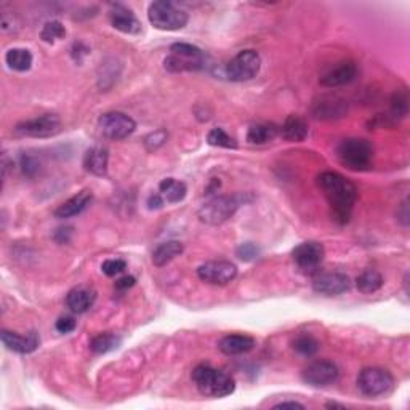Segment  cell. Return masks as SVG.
Here are the masks:
<instances>
[{"instance_id":"5","label":"cell","mask_w":410,"mask_h":410,"mask_svg":"<svg viewBox=\"0 0 410 410\" xmlns=\"http://www.w3.org/2000/svg\"><path fill=\"white\" fill-rule=\"evenodd\" d=\"M149 23L160 31H178L188 23V13L169 0H158L149 5Z\"/></svg>"},{"instance_id":"42","label":"cell","mask_w":410,"mask_h":410,"mask_svg":"<svg viewBox=\"0 0 410 410\" xmlns=\"http://www.w3.org/2000/svg\"><path fill=\"white\" fill-rule=\"evenodd\" d=\"M305 409L303 404H300V402H281V404H277V406H274V409Z\"/></svg>"},{"instance_id":"32","label":"cell","mask_w":410,"mask_h":410,"mask_svg":"<svg viewBox=\"0 0 410 410\" xmlns=\"http://www.w3.org/2000/svg\"><path fill=\"white\" fill-rule=\"evenodd\" d=\"M293 350L305 357H311L317 353L319 343L313 337H309V335H300L295 342H293Z\"/></svg>"},{"instance_id":"38","label":"cell","mask_w":410,"mask_h":410,"mask_svg":"<svg viewBox=\"0 0 410 410\" xmlns=\"http://www.w3.org/2000/svg\"><path fill=\"white\" fill-rule=\"evenodd\" d=\"M77 326V322L74 317L71 316H65V317H60V319L56 321V331L60 332V333H69V332H72L74 328H76Z\"/></svg>"},{"instance_id":"13","label":"cell","mask_w":410,"mask_h":410,"mask_svg":"<svg viewBox=\"0 0 410 410\" xmlns=\"http://www.w3.org/2000/svg\"><path fill=\"white\" fill-rule=\"evenodd\" d=\"M338 367L331 361H314L305 367L303 380L311 386H328L338 380Z\"/></svg>"},{"instance_id":"27","label":"cell","mask_w":410,"mask_h":410,"mask_svg":"<svg viewBox=\"0 0 410 410\" xmlns=\"http://www.w3.org/2000/svg\"><path fill=\"white\" fill-rule=\"evenodd\" d=\"M5 61L10 69L16 72H26L32 66V55L26 49H11L5 55Z\"/></svg>"},{"instance_id":"28","label":"cell","mask_w":410,"mask_h":410,"mask_svg":"<svg viewBox=\"0 0 410 410\" xmlns=\"http://www.w3.org/2000/svg\"><path fill=\"white\" fill-rule=\"evenodd\" d=\"M277 136V127L273 124L252 125L247 132V141L250 144H264Z\"/></svg>"},{"instance_id":"34","label":"cell","mask_w":410,"mask_h":410,"mask_svg":"<svg viewBox=\"0 0 410 410\" xmlns=\"http://www.w3.org/2000/svg\"><path fill=\"white\" fill-rule=\"evenodd\" d=\"M125 268H127V263L124 262V260H120V258H109V260H106L105 263L101 264L103 273H105L109 277H114V276H117L120 273H124Z\"/></svg>"},{"instance_id":"10","label":"cell","mask_w":410,"mask_h":410,"mask_svg":"<svg viewBox=\"0 0 410 410\" xmlns=\"http://www.w3.org/2000/svg\"><path fill=\"white\" fill-rule=\"evenodd\" d=\"M16 134L31 138H49L61 132V119L56 114H45L40 117L25 120L16 125Z\"/></svg>"},{"instance_id":"37","label":"cell","mask_w":410,"mask_h":410,"mask_svg":"<svg viewBox=\"0 0 410 410\" xmlns=\"http://www.w3.org/2000/svg\"><path fill=\"white\" fill-rule=\"evenodd\" d=\"M238 257L241 260H244V262H250V260L258 257V247L250 244V242H247V244H242L238 248Z\"/></svg>"},{"instance_id":"7","label":"cell","mask_w":410,"mask_h":410,"mask_svg":"<svg viewBox=\"0 0 410 410\" xmlns=\"http://www.w3.org/2000/svg\"><path fill=\"white\" fill-rule=\"evenodd\" d=\"M395 378L392 375L385 371V369L378 367H367L359 373L357 377V388L364 396L377 397L388 392L392 388Z\"/></svg>"},{"instance_id":"8","label":"cell","mask_w":410,"mask_h":410,"mask_svg":"<svg viewBox=\"0 0 410 410\" xmlns=\"http://www.w3.org/2000/svg\"><path fill=\"white\" fill-rule=\"evenodd\" d=\"M262 58L255 50H242L229 61L226 66V74L234 82H245L252 80L260 72Z\"/></svg>"},{"instance_id":"39","label":"cell","mask_w":410,"mask_h":410,"mask_svg":"<svg viewBox=\"0 0 410 410\" xmlns=\"http://www.w3.org/2000/svg\"><path fill=\"white\" fill-rule=\"evenodd\" d=\"M135 286V277L134 276H124L119 281H115V288L117 290H127V288Z\"/></svg>"},{"instance_id":"26","label":"cell","mask_w":410,"mask_h":410,"mask_svg":"<svg viewBox=\"0 0 410 410\" xmlns=\"http://www.w3.org/2000/svg\"><path fill=\"white\" fill-rule=\"evenodd\" d=\"M120 343H122V338H120L119 335L105 332L91 338L90 350H91V353H95V354H106V353H111V351L114 350H117Z\"/></svg>"},{"instance_id":"23","label":"cell","mask_w":410,"mask_h":410,"mask_svg":"<svg viewBox=\"0 0 410 410\" xmlns=\"http://www.w3.org/2000/svg\"><path fill=\"white\" fill-rule=\"evenodd\" d=\"M183 253V244L178 241H167L159 244L153 252V263L154 267L162 268L169 264L172 260H175L178 255Z\"/></svg>"},{"instance_id":"4","label":"cell","mask_w":410,"mask_h":410,"mask_svg":"<svg viewBox=\"0 0 410 410\" xmlns=\"http://www.w3.org/2000/svg\"><path fill=\"white\" fill-rule=\"evenodd\" d=\"M337 155L345 167L350 170L362 172L367 170L372 165L373 158V148L367 140H361V138H348L340 143L337 149Z\"/></svg>"},{"instance_id":"25","label":"cell","mask_w":410,"mask_h":410,"mask_svg":"<svg viewBox=\"0 0 410 410\" xmlns=\"http://www.w3.org/2000/svg\"><path fill=\"white\" fill-rule=\"evenodd\" d=\"M188 188L183 181H178L175 178H165L159 184V194L162 196L167 204H178L186 198Z\"/></svg>"},{"instance_id":"19","label":"cell","mask_w":410,"mask_h":410,"mask_svg":"<svg viewBox=\"0 0 410 410\" xmlns=\"http://www.w3.org/2000/svg\"><path fill=\"white\" fill-rule=\"evenodd\" d=\"M91 200H94V194H91V191H87V189H84V191H80L76 196H72L71 199L63 202V204L55 210V217L61 218V219L77 217L84 210L89 209Z\"/></svg>"},{"instance_id":"20","label":"cell","mask_w":410,"mask_h":410,"mask_svg":"<svg viewBox=\"0 0 410 410\" xmlns=\"http://www.w3.org/2000/svg\"><path fill=\"white\" fill-rule=\"evenodd\" d=\"M96 300L95 290H91L89 287H76L68 293L66 305L72 313L84 314L94 306Z\"/></svg>"},{"instance_id":"14","label":"cell","mask_w":410,"mask_h":410,"mask_svg":"<svg viewBox=\"0 0 410 410\" xmlns=\"http://www.w3.org/2000/svg\"><path fill=\"white\" fill-rule=\"evenodd\" d=\"M314 292L326 297H337L351 288V279L343 273H326L317 276L313 282Z\"/></svg>"},{"instance_id":"36","label":"cell","mask_w":410,"mask_h":410,"mask_svg":"<svg viewBox=\"0 0 410 410\" xmlns=\"http://www.w3.org/2000/svg\"><path fill=\"white\" fill-rule=\"evenodd\" d=\"M165 141H167V132L164 130H158L144 138V144H146V148L149 149V151H155V149H159Z\"/></svg>"},{"instance_id":"33","label":"cell","mask_w":410,"mask_h":410,"mask_svg":"<svg viewBox=\"0 0 410 410\" xmlns=\"http://www.w3.org/2000/svg\"><path fill=\"white\" fill-rule=\"evenodd\" d=\"M207 141L212 146H218V148H226V149H234L238 144L231 138L226 132L223 129H213L209 132V135H207Z\"/></svg>"},{"instance_id":"18","label":"cell","mask_w":410,"mask_h":410,"mask_svg":"<svg viewBox=\"0 0 410 410\" xmlns=\"http://www.w3.org/2000/svg\"><path fill=\"white\" fill-rule=\"evenodd\" d=\"M111 23L117 31L124 34H132V36H135V34L141 32V23L138 21V18L134 15V11H132L130 8H127L125 5H120V4L113 5Z\"/></svg>"},{"instance_id":"12","label":"cell","mask_w":410,"mask_h":410,"mask_svg":"<svg viewBox=\"0 0 410 410\" xmlns=\"http://www.w3.org/2000/svg\"><path fill=\"white\" fill-rule=\"evenodd\" d=\"M198 276L200 281L212 286H226L238 276V268L234 263L218 260V262H207L199 267Z\"/></svg>"},{"instance_id":"11","label":"cell","mask_w":410,"mask_h":410,"mask_svg":"<svg viewBox=\"0 0 410 410\" xmlns=\"http://www.w3.org/2000/svg\"><path fill=\"white\" fill-rule=\"evenodd\" d=\"M324 245L319 242L309 241L303 242V244L293 248L292 257L297 267L303 271V273H316L317 268L321 267L322 260H324Z\"/></svg>"},{"instance_id":"15","label":"cell","mask_w":410,"mask_h":410,"mask_svg":"<svg viewBox=\"0 0 410 410\" xmlns=\"http://www.w3.org/2000/svg\"><path fill=\"white\" fill-rule=\"evenodd\" d=\"M348 111L346 108V103L338 96H321L319 100H316L313 103V108H311V113L316 119L321 120H333V119H342L343 115Z\"/></svg>"},{"instance_id":"30","label":"cell","mask_w":410,"mask_h":410,"mask_svg":"<svg viewBox=\"0 0 410 410\" xmlns=\"http://www.w3.org/2000/svg\"><path fill=\"white\" fill-rule=\"evenodd\" d=\"M409 113V94L407 90H397L391 98V114L395 119L406 117Z\"/></svg>"},{"instance_id":"41","label":"cell","mask_w":410,"mask_h":410,"mask_svg":"<svg viewBox=\"0 0 410 410\" xmlns=\"http://www.w3.org/2000/svg\"><path fill=\"white\" fill-rule=\"evenodd\" d=\"M165 204V200L164 198L160 194H153V196H149V199H148V207L149 209H160Z\"/></svg>"},{"instance_id":"35","label":"cell","mask_w":410,"mask_h":410,"mask_svg":"<svg viewBox=\"0 0 410 410\" xmlns=\"http://www.w3.org/2000/svg\"><path fill=\"white\" fill-rule=\"evenodd\" d=\"M40 169L39 160L31 154H23L21 155V170L26 177H34Z\"/></svg>"},{"instance_id":"29","label":"cell","mask_w":410,"mask_h":410,"mask_svg":"<svg viewBox=\"0 0 410 410\" xmlns=\"http://www.w3.org/2000/svg\"><path fill=\"white\" fill-rule=\"evenodd\" d=\"M356 286H357V288H359V292L369 295V293H373V292H377V290H380V288H382L383 276L375 269H367V271H364L362 274L357 276Z\"/></svg>"},{"instance_id":"1","label":"cell","mask_w":410,"mask_h":410,"mask_svg":"<svg viewBox=\"0 0 410 410\" xmlns=\"http://www.w3.org/2000/svg\"><path fill=\"white\" fill-rule=\"evenodd\" d=\"M317 184L331 205L335 219L348 223L357 200V189L348 178L337 172H324L317 177Z\"/></svg>"},{"instance_id":"2","label":"cell","mask_w":410,"mask_h":410,"mask_svg":"<svg viewBox=\"0 0 410 410\" xmlns=\"http://www.w3.org/2000/svg\"><path fill=\"white\" fill-rule=\"evenodd\" d=\"M193 382L200 395L207 397H226L236 390L234 378L210 366H198L193 371Z\"/></svg>"},{"instance_id":"9","label":"cell","mask_w":410,"mask_h":410,"mask_svg":"<svg viewBox=\"0 0 410 410\" xmlns=\"http://www.w3.org/2000/svg\"><path fill=\"white\" fill-rule=\"evenodd\" d=\"M98 129L108 140L119 141L134 134L136 124L130 115L124 113H106L98 119Z\"/></svg>"},{"instance_id":"21","label":"cell","mask_w":410,"mask_h":410,"mask_svg":"<svg viewBox=\"0 0 410 410\" xmlns=\"http://www.w3.org/2000/svg\"><path fill=\"white\" fill-rule=\"evenodd\" d=\"M255 346V340L248 335H226L219 340L218 348L226 356H239L248 353Z\"/></svg>"},{"instance_id":"3","label":"cell","mask_w":410,"mask_h":410,"mask_svg":"<svg viewBox=\"0 0 410 410\" xmlns=\"http://www.w3.org/2000/svg\"><path fill=\"white\" fill-rule=\"evenodd\" d=\"M169 51V56L164 60L167 71L191 72L202 71V69L207 68V55L196 45L178 42L173 44Z\"/></svg>"},{"instance_id":"16","label":"cell","mask_w":410,"mask_h":410,"mask_svg":"<svg viewBox=\"0 0 410 410\" xmlns=\"http://www.w3.org/2000/svg\"><path fill=\"white\" fill-rule=\"evenodd\" d=\"M356 77H357L356 63L342 61L321 77V85L328 87V89H335V87H343L351 84Z\"/></svg>"},{"instance_id":"31","label":"cell","mask_w":410,"mask_h":410,"mask_svg":"<svg viewBox=\"0 0 410 410\" xmlns=\"http://www.w3.org/2000/svg\"><path fill=\"white\" fill-rule=\"evenodd\" d=\"M65 36H66L65 26L56 20L45 23L42 32H40V37H42L44 42H47V44H53L56 42V40L65 39Z\"/></svg>"},{"instance_id":"40","label":"cell","mask_w":410,"mask_h":410,"mask_svg":"<svg viewBox=\"0 0 410 410\" xmlns=\"http://www.w3.org/2000/svg\"><path fill=\"white\" fill-rule=\"evenodd\" d=\"M397 219H399L404 226H409V200L402 202L401 210L397 212Z\"/></svg>"},{"instance_id":"22","label":"cell","mask_w":410,"mask_h":410,"mask_svg":"<svg viewBox=\"0 0 410 410\" xmlns=\"http://www.w3.org/2000/svg\"><path fill=\"white\" fill-rule=\"evenodd\" d=\"M108 162H109V154L108 149L95 146L90 148L84 155V167L87 172H90L91 175L96 177H105L108 173Z\"/></svg>"},{"instance_id":"6","label":"cell","mask_w":410,"mask_h":410,"mask_svg":"<svg viewBox=\"0 0 410 410\" xmlns=\"http://www.w3.org/2000/svg\"><path fill=\"white\" fill-rule=\"evenodd\" d=\"M239 205V196H217L200 207L199 218L202 223L217 226V224H222L233 217Z\"/></svg>"},{"instance_id":"17","label":"cell","mask_w":410,"mask_h":410,"mask_svg":"<svg viewBox=\"0 0 410 410\" xmlns=\"http://www.w3.org/2000/svg\"><path fill=\"white\" fill-rule=\"evenodd\" d=\"M2 343L5 345V348L15 351V353L29 354L39 348L40 338L36 332L20 335L10 331H2Z\"/></svg>"},{"instance_id":"24","label":"cell","mask_w":410,"mask_h":410,"mask_svg":"<svg viewBox=\"0 0 410 410\" xmlns=\"http://www.w3.org/2000/svg\"><path fill=\"white\" fill-rule=\"evenodd\" d=\"M281 134L287 141L300 143L308 136V124L300 115H288L284 125H282Z\"/></svg>"}]
</instances>
